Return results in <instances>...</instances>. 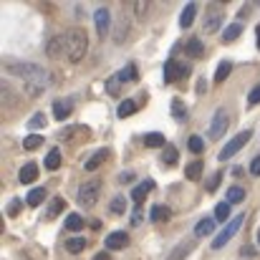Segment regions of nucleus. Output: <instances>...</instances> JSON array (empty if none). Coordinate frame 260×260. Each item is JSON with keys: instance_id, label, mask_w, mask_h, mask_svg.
Wrapping results in <instances>:
<instances>
[{"instance_id": "f257e3e1", "label": "nucleus", "mask_w": 260, "mask_h": 260, "mask_svg": "<svg viewBox=\"0 0 260 260\" xmlns=\"http://www.w3.org/2000/svg\"><path fill=\"white\" fill-rule=\"evenodd\" d=\"M5 71H8V74H13V76H20L25 84L41 86L43 91L53 84V74H51L48 69L38 66V63H8V66H5Z\"/></svg>"}, {"instance_id": "f03ea898", "label": "nucleus", "mask_w": 260, "mask_h": 260, "mask_svg": "<svg viewBox=\"0 0 260 260\" xmlns=\"http://www.w3.org/2000/svg\"><path fill=\"white\" fill-rule=\"evenodd\" d=\"M86 51H88L86 30H81V28H71V30L66 33V56H69V61H71V63L84 61Z\"/></svg>"}, {"instance_id": "7ed1b4c3", "label": "nucleus", "mask_w": 260, "mask_h": 260, "mask_svg": "<svg viewBox=\"0 0 260 260\" xmlns=\"http://www.w3.org/2000/svg\"><path fill=\"white\" fill-rule=\"evenodd\" d=\"M243 222H245V215H235V217H233V220H230V222L222 228V233H220V235L212 240V248H215V250L225 248V243H230V240L238 235V230L243 228Z\"/></svg>"}, {"instance_id": "20e7f679", "label": "nucleus", "mask_w": 260, "mask_h": 260, "mask_svg": "<svg viewBox=\"0 0 260 260\" xmlns=\"http://www.w3.org/2000/svg\"><path fill=\"white\" fill-rule=\"evenodd\" d=\"M250 137H253V132H250V129H245V132H240L238 137H233V139H230V142L220 149V154H217V157H220V162H225V159H230L233 154H238V152H240V149L250 142Z\"/></svg>"}, {"instance_id": "39448f33", "label": "nucleus", "mask_w": 260, "mask_h": 260, "mask_svg": "<svg viewBox=\"0 0 260 260\" xmlns=\"http://www.w3.org/2000/svg\"><path fill=\"white\" fill-rule=\"evenodd\" d=\"M99 192H101V182H99V179H88V182L81 184V189H79V202H81V205H86V207L96 205Z\"/></svg>"}, {"instance_id": "423d86ee", "label": "nucleus", "mask_w": 260, "mask_h": 260, "mask_svg": "<svg viewBox=\"0 0 260 260\" xmlns=\"http://www.w3.org/2000/svg\"><path fill=\"white\" fill-rule=\"evenodd\" d=\"M230 126V116L225 109H217L215 116H212V124H210V139H220L225 134V129Z\"/></svg>"}, {"instance_id": "0eeeda50", "label": "nucleus", "mask_w": 260, "mask_h": 260, "mask_svg": "<svg viewBox=\"0 0 260 260\" xmlns=\"http://www.w3.org/2000/svg\"><path fill=\"white\" fill-rule=\"evenodd\" d=\"M189 74V66L179 63V61H167L165 63V84H174L179 79H184Z\"/></svg>"}, {"instance_id": "6e6552de", "label": "nucleus", "mask_w": 260, "mask_h": 260, "mask_svg": "<svg viewBox=\"0 0 260 260\" xmlns=\"http://www.w3.org/2000/svg\"><path fill=\"white\" fill-rule=\"evenodd\" d=\"M93 20H96V33L104 38V36L109 33V28H111V13H109L106 8H99V10L93 13Z\"/></svg>"}, {"instance_id": "1a4fd4ad", "label": "nucleus", "mask_w": 260, "mask_h": 260, "mask_svg": "<svg viewBox=\"0 0 260 260\" xmlns=\"http://www.w3.org/2000/svg\"><path fill=\"white\" fill-rule=\"evenodd\" d=\"M222 20H225V13L220 8H210L207 10V18H205V33H215L222 25Z\"/></svg>"}, {"instance_id": "9d476101", "label": "nucleus", "mask_w": 260, "mask_h": 260, "mask_svg": "<svg viewBox=\"0 0 260 260\" xmlns=\"http://www.w3.org/2000/svg\"><path fill=\"white\" fill-rule=\"evenodd\" d=\"M126 245H129V235L126 233L116 230V233H109L106 235V248L109 250H124Z\"/></svg>"}, {"instance_id": "9b49d317", "label": "nucleus", "mask_w": 260, "mask_h": 260, "mask_svg": "<svg viewBox=\"0 0 260 260\" xmlns=\"http://www.w3.org/2000/svg\"><path fill=\"white\" fill-rule=\"evenodd\" d=\"M63 51H66V36H53V38H51V43L46 46L48 58H61V56H63Z\"/></svg>"}, {"instance_id": "f8f14e48", "label": "nucleus", "mask_w": 260, "mask_h": 260, "mask_svg": "<svg viewBox=\"0 0 260 260\" xmlns=\"http://www.w3.org/2000/svg\"><path fill=\"white\" fill-rule=\"evenodd\" d=\"M71 111H74L71 99H56V101H53V116H56L58 121L69 119V116H71Z\"/></svg>"}, {"instance_id": "ddd939ff", "label": "nucleus", "mask_w": 260, "mask_h": 260, "mask_svg": "<svg viewBox=\"0 0 260 260\" xmlns=\"http://www.w3.org/2000/svg\"><path fill=\"white\" fill-rule=\"evenodd\" d=\"M88 134H91V132H88L86 126H84V124H79V126H69V129H63L58 137H61V142H74V139H79V137H81V139H86Z\"/></svg>"}, {"instance_id": "4468645a", "label": "nucleus", "mask_w": 260, "mask_h": 260, "mask_svg": "<svg viewBox=\"0 0 260 260\" xmlns=\"http://www.w3.org/2000/svg\"><path fill=\"white\" fill-rule=\"evenodd\" d=\"M18 179H20V184H33L38 179V165L36 162H25L20 174H18Z\"/></svg>"}, {"instance_id": "2eb2a0df", "label": "nucleus", "mask_w": 260, "mask_h": 260, "mask_svg": "<svg viewBox=\"0 0 260 260\" xmlns=\"http://www.w3.org/2000/svg\"><path fill=\"white\" fill-rule=\"evenodd\" d=\"M215 233V217H202L197 225H194V235L197 238H207Z\"/></svg>"}, {"instance_id": "dca6fc26", "label": "nucleus", "mask_w": 260, "mask_h": 260, "mask_svg": "<svg viewBox=\"0 0 260 260\" xmlns=\"http://www.w3.org/2000/svg\"><path fill=\"white\" fill-rule=\"evenodd\" d=\"M192 248H194L192 240H182L179 245H174V250L167 255V260H184L189 253H192Z\"/></svg>"}, {"instance_id": "f3484780", "label": "nucleus", "mask_w": 260, "mask_h": 260, "mask_svg": "<svg viewBox=\"0 0 260 260\" xmlns=\"http://www.w3.org/2000/svg\"><path fill=\"white\" fill-rule=\"evenodd\" d=\"M152 189H154V182H152V179H147V182H142L139 187H134V192H132V200H134L137 205H142V202H144V197H147Z\"/></svg>"}, {"instance_id": "a211bd4d", "label": "nucleus", "mask_w": 260, "mask_h": 260, "mask_svg": "<svg viewBox=\"0 0 260 260\" xmlns=\"http://www.w3.org/2000/svg\"><path fill=\"white\" fill-rule=\"evenodd\" d=\"M106 157H109V152H106V149H99V152H93V154L88 157L84 167H86L88 172H93V170H99V167H101V165L106 162Z\"/></svg>"}, {"instance_id": "6ab92c4d", "label": "nucleus", "mask_w": 260, "mask_h": 260, "mask_svg": "<svg viewBox=\"0 0 260 260\" xmlns=\"http://www.w3.org/2000/svg\"><path fill=\"white\" fill-rule=\"evenodd\" d=\"M184 53L192 56V58H200V56L205 53V43H202L200 38H189V41L184 43Z\"/></svg>"}, {"instance_id": "aec40b11", "label": "nucleus", "mask_w": 260, "mask_h": 260, "mask_svg": "<svg viewBox=\"0 0 260 260\" xmlns=\"http://www.w3.org/2000/svg\"><path fill=\"white\" fill-rule=\"evenodd\" d=\"M194 15H197V5H194V3H187V8H184L182 15H179V25H182V28H189V25L194 23Z\"/></svg>"}, {"instance_id": "412c9836", "label": "nucleus", "mask_w": 260, "mask_h": 260, "mask_svg": "<svg viewBox=\"0 0 260 260\" xmlns=\"http://www.w3.org/2000/svg\"><path fill=\"white\" fill-rule=\"evenodd\" d=\"M170 217H172V212H170V207H165V205H154L152 212H149V220H152V222H167Z\"/></svg>"}, {"instance_id": "4be33fe9", "label": "nucleus", "mask_w": 260, "mask_h": 260, "mask_svg": "<svg viewBox=\"0 0 260 260\" xmlns=\"http://www.w3.org/2000/svg\"><path fill=\"white\" fill-rule=\"evenodd\" d=\"M137 109H139V104H137L134 99H124V101L119 104L116 114H119V119H126V116H132V114H134Z\"/></svg>"}, {"instance_id": "5701e85b", "label": "nucleus", "mask_w": 260, "mask_h": 260, "mask_svg": "<svg viewBox=\"0 0 260 260\" xmlns=\"http://www.w3.org/2000/svg\"><path fill=\"white\" fill-rule=\"evenodd\" d=\"M144 147H152V149L167 147V139H165V134H159V132H149V134H144Z\"/></svg>"}, {"instance_id": "b1692460", "label": "nucleus", "mask_w": 260, "mask_h": 260, "mask_svg": "<svg viewBox=\"0 0 260 260\" xmlns=\"http://www.w3.org/2000/svg\"><path fill=\"white\" fill-rule=\"evenodd\" d=\"M43 200H46V189H43V187H36V189H30V192H28V197H25V202H28L30 207H38V205H43Z\"/></svg>"}, {"instance_id": "393cba45", "label": "nucleus", "mask_w": 260, "mask_h": 260, "mask_svg": "<svg viewBox=\"0 0 260 260\" xmlns=\"http://www.w3.org/2000/svg\"><path fill=\"white\" fill-rule=\"evenodd\" d=\"M63 207H66V200H63V197H53L51 205H48V210H46V220H53Z\"/></svg>"}, {"instance_id": "a878e982", "label": "nucleus", "mask_w": 260, "mask_h": 260, "mask_svg": "<svg viewBox=\"0 0 260 260\" xmlns=\"http://www.w3.org/2000/svg\"><path fill=\"white\" fill-rule=\"evenodd\" d=\"M230 71H233V63H230V61H220V66H217V71H215V84H222V81L230 76Z\"/></svg>"}, {"instance_id": "bb28decb", "label": "nucleus", "mask_w": 260, "mask_h": 260, "mask_svg": "<svg viewBox=\"0 0 260 260\" xmlns=\"http://www.w3.org/2000/svg\"><path fill=\"white\" fill-rule=\"evenodd\" d=\"M243 200H245V189L243 187H230L228 194H225V202H230V205H238Z\"/></svg>"}, {"instance_id": "cd10ccee", "label": "nucleus", "mask_w": 260, "mask_h": 260, "mask_svg": "<svg viewBox=\"0 0 260 260\" xmlns=\"http://www.w3.org/2000/svg\"><path fill=\"white\" fill-rule=\"evenodd\" d=\"M84 248H86V240H84V238H71V240H66V250H69L71 255L84 253Z\"/></svg>"}, {"instance_id": "c85d7f7f", "label": "nucleus", "mask_w": 260, "mask_h": 260, "mask_svg": "<svg viewBox=\"0 0 260 260\" xmlns=\"http://www.w3.org/2000/svg\"><path fill=\"white\" fill-rule=\"evenodd\" d=\"M116 23H119V25H116V33H114V41H116V43H121V41L126 38V30H129V20H126V18L121 15V18H119Z\"/></svg>"}, {"instance_id": "c756f323", "label": "nucleus", "mask_w": 260, "mask_h": 260, "mask_svg": "<svg viewBox=\"0 0 260 260\" xmlns=\"http://www.w3.org/2000/svg\"><path fill=\"white\" fill-rule=\"evenodd\" d=\"M46 167H48L51 172L61 167V149H51V152H48V157H46Z\"/></svg>"}, {"instance_id": "7c9ffc66", "label": "nucleus", "mask_w": 260, "mask_h": 260, "mask_svg": "<svg viewBox=\"0 0 260 260\" xmlns=\"http://www.w3.org/2000/svg\"><path fill=\"white\" fill-rule=\"evenodd\" d=\"M228 217H230V202H220V205H217V210H215V220L228 225V222H230Z\"/></svg>"}, {"instance_id": "2f4dec72", "label": "nucleus", "mask_w": 260, "mask_h": 260, "mask_svg": "<svg viewBox=\"0 0 260 260\" xmlns=\"http://www.w3.org/2000/svg\"><path fill=\"white\" fill-rule=\"evenodd\" d=\"M106 93H109V96H119V93H121V79H119V74H114V76L106 81Z\"/></svg>"}, {"instance_id": "473e14b6", "label": "nucleus", "mask_w": 260, "mask_h": 260, "mask_svg": "<svg viewBox=\"0 0 260 260\" xmlns=\"http://www.w3.org/2000/svg\"><path fill=\"white\" fill-rule=\"evenodd\" d=\"M177 159H179L177 149H174V147H165V152H162V165H167V167H174V165H177Z\"/></svg>"}, {"instance_id": "72a5a7b5", "label": "nucleus", "mask_w": 260, "mask_h": 260, "mask_svg": "<svg viewBox=\"0 0 260 260\" xmlns=\"http://www.w3.org/2000/svg\"><path fill=\"white\" fill-rule=\"evenodd\" d=\"M66 228H69L71 233L81 230V228H84V217H81V215H76V212H71V215L66 217Z\"/></svg>"}, {"instance_id": "f704fd0d", "label": "nucleus", "mask_w": 260, "mask_h": 260, "mask_svg": "<svg viewBox=\"0 0 260 260\" xmlns=\"http://www.w3.org/2000/svg\"><path fill=\"white\" fill-rule=\"evenodd\" d=\"M202 167H205L202 162H192V165H187V170H184V177H187V179H192V182H194V179H200V174H202Z\"/></svg>"}, {"instance_id": "c9c22d12", "label": "nucleus", "mask_w": 260, "mask_h": 260, "mask_svg": "<svg viewBox=\"0 0 260 260\" xmlns=\"http://www.w3.org/2000/svg\"><path fill=\"white\" fill-rule=\"evenodd\" d=\"M240 33H243V23H230V25L225 28V41L230 43V41H235Z\"/></svg>"}, {"instance_id": "e433bc0d", "label": "nucleus", "mask_w": 260, "mask_h": 260, "mask_svg": "<svg viewBox=\"0 0 260 260\" xmlns=\"http://www.w3.org/2000/svg\"><path fill=\"white\" fill-rule=\"evenodd\" d=\"M119 79H121V84H126V81H137V66L129 63L124 71H119Z\"/></svg>"}, {"instance_id": "4c0bfd02", "label": "nucleus", "mask_w": 260, "mask_h": 260, "mask_svg": "<svg viewBox=\"0 0 260 260\" xmlns=\"http://www.w3.org/2000/svg\"><path fill=\"white\" fill-rule=\"evenodd\" d=\"M28 126H30V129H43V126H46V114H43V111H36V114L28 119Z\"/></svg>"}, {"instance_id": "58836bf2", "label": "nucleus", "mask_w": 260, "mask_h": 260, "mask_svg": "<svg viewBox=\"0 0 260 260\" xmlns=\"http://www.w3.org/2000/svg\"><path fill=\"white\" fill-rule=\"evenodd\" d=\"M172 114H174L177 121H184V119H187V109H184V104H182L179 99H174L172 101Z\"/></svg>"}, {"instance_id": "ea45409f", "label": "nucleus", "mask_w": 260, "mask_h": 260, "mask_svg": "<svg viewBox=\"0 0 260 260\" xmlns=\"http://www.w3.org/2000/svg\"><path fill=\"white\" fill-rule=\"evenodd\" d=\"M41 144H43V137H38V134H30V137L23 139V147L25 149H38Z\"/></svg>"}, {"instance_id": "a19ab883", "label": "nucleus", "mask_w": 260, "mask_h": 260, "mask_svg": "<svg viewBox=\"0 0 260 260\" xmlns=\"http://www.w3.org/2000/svg\"><path fill=\"white\" fill-rule=\"evenodd\" d=\"M187 147H189V152H194V154H200L202 149H205V142H202V137H189V142H187Z\"/></svg>"}, {"instance_id": "79ce46f5", "label": "nucleus", "mask_w": 260, "mask_h": 260, "mask_svg": "<svg viewBox=\"0 0 260 260\" xmlns=\"http://www.w3.org/2000/svg\"><path fill=\"white\" fill-rule=\"evenodd\" d=\"M124 207H126V205H124V197H121V194H119V197H114V200H111V205H109V210H111L114 215H121V212H124Z\"/></svg>"}, {"instance_id": "37998d69", "label": "nucleus", "mask_w": 260, "mask_h": 260, "mask_svg": "<svg viewBox=\"0 0 260 260\" xmlns=\"http://www.w3.org/2000/svg\"><path fill=\"white\" fill-rule=\"evenodd\" d=\"M220 179H222V174L215 172L212 177H210V182H207V192H215L217 189V184H220Z\"/></svg>"}, {"instance_id": "c03bdc74", "label": "nucleus", "mask_w": 260, "mask_h": 260, "mask_svg": "<svg viewBox=\"0 0 260 260\" xmlns=\"http://www.w3.org/2000/svg\"><path fill=\"white\" fill-rule=\"evenodd\" d=\"M248 104H250V106H255V104H260V84H258L255 88H253L250 93H248Z\"/></svg>"}, {"instance_id": "a18cd8bd", "label": "nucleus", "mask_w": 260, "mask_h": 260, "mask_svg": "<svg viewBox=\"0 0 260 260\" xmlns=\"http://www.w3.org/2000/svg\"><path fill=\"white\" fill-rule=\"evenodd\" d=\"M18 212H20V200H13V202L8 205V215H10V217H15Z\"/></svg>"}, {"instance_id": "49530a36", "label": "nucleus", "mask_w": 260, "mask_h": 260, "mask_svg": "<svg viewBox=\"0 0 260 260\" xmlns=\"http://www.w3.org/2000/svg\"><path fill=\"white\" fill-rule=\"evenodd\" d=\"M250 174H253V177H260V157H255V159L250 162Z\"/></svg>"}, {"instance_id": "de8ad7c7", "label": "nucleus", "mask_w": 260, "mask_h": 260, "mask_svg": "<svg viewBox=\"0 0 260 260\" xmlns=\"http://www.w3.org/2000/svg\"><path fill=\"white\" fill-rule=\"evenodd\" d=\"M144 13H147V3H137V15L144 18Z\"/></svg>"}, {"instance_id": "09e8293b", "label": "nucleus", "mask_w": 260, "mask_h": 260, "mask_svg": "<svg viewBox=\"0 0 260 260\" xmlns=\"http://www.w3.org/2000/svg\"><path fill=\"white\" fill-rule=\"evenodd\" d=\"M93 260H111V255H109V253H96Z\"/></svg>"}, {"instance_id": "8fccbe9b", "label": "nucleus", "mask_w": 260, "mask_h": 260, "mask_svg": "<svg viewBox=\"0 0 260 260\" xmlns=\"http://www.w3.org/2000/svg\"><path fill=\"white\" fill-rule=\"evenodd\" d=\"M119 179H121V182H132V179H134V174H132V172H124L121 177H119Z\"/></svg>"}, {"instance_id": "3c124183", "label": "nucleus", "mask_w": 260, "mask_h": 260, "mask_svg": "<svg viewBox=\"0 0 260 260\" xmlns=\"http://www.w3.org/2000/svg\"><path fill=\"white\" fill-rule=\"evenodd\" d=\"M255 36H258V51H260V25L255 28Z\"/></svg>"}, {"instance_id": "603ef678", "label": "nucleus", "mask_w": 260, "mask_h": 260, "mask_svg": "<svg viewBox=\"0 0 260 260\" xmlns=\"http://www.w3.org/2000/svg\"><path fill=\"white\" fill-rule=\"evenodd\" d=\"M258 245H260V233H258Z\"/></svg>"}]
</instances>
